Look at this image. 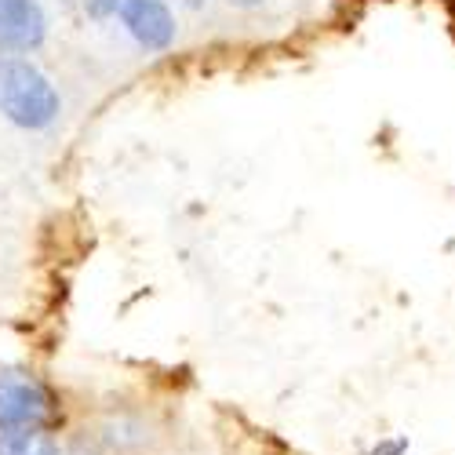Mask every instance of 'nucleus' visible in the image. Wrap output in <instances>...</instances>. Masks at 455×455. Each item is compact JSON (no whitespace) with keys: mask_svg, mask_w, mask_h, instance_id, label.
I'll list each match as a JSON object with an SVG mask.
<instances>
[{"mask_svg":"<svg viewBox=\"0 0 455 455\" xmlns=\"http://www.w3.org/2000/svg\"><path fill=\"white\" fill-rule=\"evenodd\" d=\"M404 451H408V437H394V441H383L371 448V455H404Z\"/></svg>","mask_w":455,"mask_h":455,"instance_id":"0eeeda50","label":"nucleus"},{"mask_svg":"<svg viewBox=\"0 0 455 455\" xmlns=\"http://www.w3.org/2000/svg\"><path fill=\"white\" fill-rule=\"evenodd\" d=\"M0 113L26 132H44L59 121L62 99L44 69L29 59L0 55Z\"/></svg>","mask_w":455,"mask_h":455,"instance_id":"f257e3e1","label":"nucleus"},{"mask_svg":"<svg viewBox=\"0 0 455 455\" xmlns=\"http://www.w3.org/2000/svg\"><path fill=\"white\" fill-rule=\"evenodd\" d=\"M179 4H186V8H204V0H179Z\"/></svg>","mask_w":455,"mask_h":455,"instance_id":"1a4fd4ad","label":"nucleus"},{"mask_svg":"<svg viewBox=\"0 0 455 455\" xmlns=\"http://www.w3.org/2000/svg\"><path fill=\"white\" fill-rule=\"evenodd\" d=\"M230 4H237V8H259L262 0H230Z\"/></svg>","mask_w":455,"mask_h":455,"instance_id":"6e6552de","label":"nucleus"},{"mask_svg":"<svg viewBox=\"0 0 455 455\" xmlns=\"http://www.w3.org/2000/svg\"><path fill=\"white\" fill-rule=\"evenodd\" d=\"M62 427V401L44 383L15 364H0V434H55Z\"/></svg>","mask_w":455,"mask_h":455,"instance_id":"f03ea898","label":"nucleus"},{"mask_svg":"<svg viewBox=\"0 0 455 455\" xmlns=\"http://www.w3.org/2000/svg\"><path fill=\"white\" fill-rule=\"evenodd\" d=\"M0 455H62L55 434H0Z\"/></svg>","mask_w":455,"mask_h":455,"instance_id":"39448f33","label":"nucleus"},{"mask_svg":"<svg viewBox=\"0 0 455 455\" xmlns=\"http://www.w3.org/2000/svg\"><path fill=\"white\" fill-rule=\"evenodd\" d=\"M121 22L132 33V41L142 44L146 52H168L175 44V15L164 0H124L121 4Z\"/></svg>","mask_w":455,"mask_h":455,"instance_id":"20e7f679","label":"nucleus"},{"mask_svg":"<svg viewBox=\"0 0 455 455\" xmlns=\"http://www.w3.org/2000/svg\"><path fill=\"white\" fill-rule=\"evenodd\" d=\"M81 4H84V12L92 15V19H113V15H121V4H124V0H81Z\"/></svg>","mask_w":455,"mask_h":455,"instance_id":"423d86ee","label":"nucleus"},{"mask_svg":"<svg viewBox=\"0 0 455 455\" xmlns=\"http://www.w3.org/2000/svg\"><path fill=\"white\" fill-rule=\"evenodd\" d=\"M48 19L36 0H0V52L4 55H29L44 44Z\"/></svg>","mask_w":455,"mask_h":455,"instance_id":"7ed1b4c3","label":"nucleus"}]
</instances>
